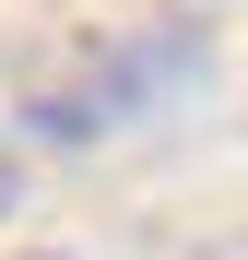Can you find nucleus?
<instances>
[{
	"mask_svg": "<svg viewBox=\"0 0 248 260\" xmlns=\"http://www.w3.org/2000/svg\"><path fill=\"white\" fill-rule=\"evenodd\" d=\"M154 48H71L24 83V130H48V142H107V130H130L142 95H154Z\"/></svg>",
	"mask_w": 248,
	"mask_h": 260,
	"instance_id": "nucleus-1",
	"label": "nucleus"
},
{
	"mask_svg": "<svg viewBox=\"0 0 248 260\" xmlns=\"http://www.w3.org/2000/svg\"><path fill=\"white\" fill-rule=\"evenodd\" d=\"M0 213H24V130L0 118Z\"/></svg>",
	"mask_w": 248,
	"mask_h": 260,
	"instance_id": "nucleus-2",
	"label": "nucleus"
},
{
	"mask_svg": "<svg viewBox=\"0 0 248 260\" xmlns=\"http://www.w3.org/2000/svg\"><path fill=\"white\" fill-rule=\"evenodd\" d=\"M24 260H59V248H24Z\"/></svg>",
	"mask_w": 248,
	"mask_h": 260,
	"instance_id": "nucleus-3",
	"label": "nucleus"
}]
</instances>
